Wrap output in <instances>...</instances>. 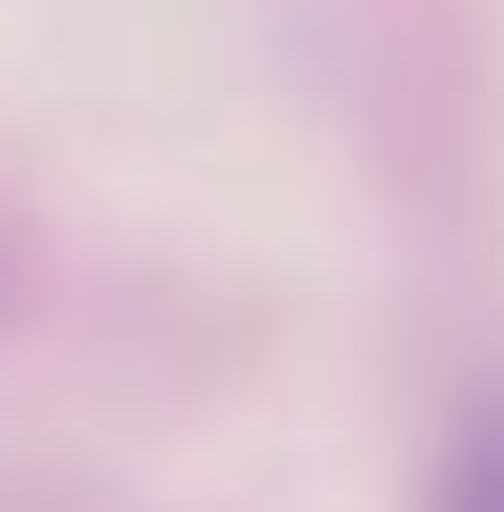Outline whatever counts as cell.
I'll return each instance as SVG.
<instances>
[{
    "label": "cell",
    "mask_w": 504,
    "mask_h": 512,
    "mask_svg": "<svg viewBox=\"0 0 504 512\" xmlns=\"http://www.w3.org/2000/svg\"><path fill=\"white\" fill-rule=\"evenodd\" d=\"M454 512H504V445H479L471 454V479H462Z\"/></svg>",
    "instance_id": "obj_1"
}]
</instances>
